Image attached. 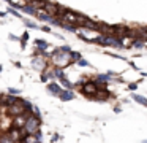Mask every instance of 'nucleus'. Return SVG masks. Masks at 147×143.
Here are the masks:
<instances>
[{"instance_id":"nucleus-12","label":"nucleus","mask_w":147,"mask_h":143,"mask_svg":"<svg viewBox=\"0 0 147 143\" xmlns=\"http://www.w3.org/2000/svg\"><path fill=\"white\" fill-rule=\"evenodd\" d=\"M60 84H62V86H65L67 89H71V88H73V84H71V83L68 81V79L65 78V76H63V78H60Z\"/></svg>"},{"instance_id":"nucleus-21","label":"nucleus","mask_w":147,"mask_h":143,"mask_svg":"<svg viewBox=\"0 0 147 143\" xmlns=\"http://www.w3.org/2000/svg\"><path fill=\"white\" fill-rule=\"evenodd\" d=\"M27 27H33V29H36L38 25H36V24H32V22H27Z\"/></svg>"},{"instance_id":"nucleus-10","label":"nucleus","mask_w":147,"mask_h":143,"mask_svg":"<svg viewBox=\"0 0 147 143\" xmlns=\"http://www.w3.org/2000/svg\"><path fill=\"white\" fill-rule=\"evenodd\" d=\"M0 143H16V142H14V140L10 137V133H8V135H2V137H0Z\"/></svg>"},{"instance_id":"nucleus-17","label":"nucleus","mask_w":147,"mask_h":143,"mask_svg":"<svg viewBox=\"0 0 147 143\" xmlns=\"http://www.w3.org/2000/svg\"><path fill=\"white\" fill-rule=\"evenodd\" d=\"M136 88H138V84H136V83H131V84L128 86V89H130V91H134Z\"/></svg>"},{"instance_id":"nucleus-15","label":"nucleus","mask_w":147,"mask_h":143,"mask_svg":"<svg viewBox=\"0 0 147 143\" xmlns=\"http://www.w3.org/2000/svg\"><path fill=\"white\" fill-rule=\"evenodd\" d=\"M54 75H55V76H57V78H59V79H60V78H63V76H65V73H63V70H62V68H55V72H54Z\"/></svg>"},{"instance_id":"nucleus-1","label":"nucleus","mask_w":147,"mask_h":143,"mask_svg":"<svg viewBox=\"0 0 147 143\" xmlns=\"http://www.w3.org/2000/svg\"><path fill=\"white\" fill-rule=\"evenodd\" d=\"M40 126H41L40 118L36 116V114H30L27 122H26V126H24V130H26L27 133H35L40 130Z\"/></svg>"},{"instance_id":"nucleus-6","label":"nucleus","mask_w":147,"mask_h":143,"mask_svg":"<svg viewBox=\"0 0 147 143\" xmlns=\"http://www.w3.org/2000/svg\"><path fill=\"white\" fill-rule=\"evenodd\" d=\"M32 65H33V68H38V70H41V68H45V65H46V60L45 59H33L32 60Z\"/></svg>"},{"instance_id":"nucleus-9","label":"nucleus","mask_w":147,"mask_h":143,"mask_svg":"<svg viewBox=\"0 0 147 143\" xmlns=\"http://www.w3.org/2000/svg\"><path fill=\"white\" fill-rule=\"evenodd\" d=\"M133 99H134V102H138V103L147 107V99H146V97H142V95H138V94H133Z\"/></svg>"},{"instance_id":"nucleus-16","label":"nucleus","mask_w":147,"mask_h":143,"mask_svg":"<svg viewBox=\"0 0 147 143\" xmlns=\"http://www.w3.org/2000/svg\"><path fill=\"white\" fill-rule=\"evenodd\" d=\"M78 64H79L81 67H89L90 65V64L87 62V60H84V59H79V60H78Z\"/></svg>"},{"instance_id":"nucleus-20","label":"nucleus","mask_w":147,"mask_h":143,"mask_svg":"<svg viewBox=\"0 0 147 143\" xmlns=\"http://www.w3.org/2000/svg\"><path fill=\"white\" fill-rule=\"evenodd\" d=\"M48 79H49V76L46 75V72H45V73L41 75V81H48Z\"/></svg>"},{"instance_id":"nucleus-19","label":"nucleus","mask_w":147,"mask_h":143,"mask_svg":"<svg viewBox=\"0 0 147 143\" xmlns=\"http://www.w3.org/2000/svg\"><path fill=\"white\" fill-rule=\"evenodd\" d=\"M60 51H63V53H71V49H70L68 46H62V48H60Z\"/></svg>"},{"instance_id":"nucleus-2","label":"nucleus","mask_w":147,"mask_h":143,"mask_svg":"<svg viewBox=\"0 0 147 143\" xmlns=\"http://www.w3.org/2000/svg\"><path fill=\"white\" fill-rule=\"evenodd\" d=\"M8 113L11 116H19V114L26 113V108H24V103H22V99H18V102H14L13 105L8 107Z\"/></svg>"},{"instance_id":"nucleus-13","label":"nucleus","mask_w":147,"mask_h":143,"mask_svg":"<svg viewBox=\"0 0 147 143\" xmlns=\"http://www.w3.org/2000/svg\"><path fill=\"white\" fill-rule=\"evenodd\" d=\"M35 44H36V46H41L40 49H46V48H48V43H46L45 40H36Z\"/></svg>"},{"instance_id":"nucleus-18","label":"nucleus","mask_w":147,"mask_h":143,"mask_svg":"<svg viewBox=\"0 0 147 143\" xmlns=\"http://www.w3.org/2000/svg\"><path fill=\"white\" fill-rule=\"evenodd\" d=\"M8 11H10V13H11V14H13V16H18V18H21V14H19V13H16V11H14L13 8H10V10H8Z\"/></svg>"},{"instance_id":"nucleus-4","label":"nucleus","mask_w":147,"mask_h":143,"mask_svg":"<svg viewBox=\"0 0 147 143\" xmlns=\"http://www.w3.org/2000/svg\"><path fill=\"white\" fill-rule=\"evenodd\" d=\"M29 116H30V113H22V114H19V116H14V121H13L14 127H18V129H22V127L26 126Z\"/></svg>"},{"instance_id":"nucleus-11","label":"nucleus","mask_w":147,"mask_h":143,"mask_svg":"<svg viewBox=\"0 0 147 143\" xmlns=\"http://www.w3.org/2000/svg\"><path fill=\"white\" fill-rule=\"evenodd\" d=\"M111 75H112V72H109L108 75H98L96 79H98V83H105V81H108V79L111 78Z\"/></svg>"},{"instance_id":"nucleus-5","label":"nucleus","mask_w":147,"mask_h":143,"mask_svg":"<svg viewBox=\"0 0 147 143\" xmlns=\"http://www.w3.org/2000/svg\"><path fill=\"white\" fill-rule=\"evenodd\" d=\"M43 10L51 16H57V13H59V6L54 5V3H51V2H46V5L43 6Z\"/></svg>"},{"instance_id":"nucleus-7","label":"nucleus","mask_w":147,"mask_h":143,"mask_svg":"<svg viewBox=\"0 0 147 143\" xmlns=\"http://www.w3.org/2000/svg\"><path fill=\"white\" fill-rule=\"evenodd\" d=\"M48 91L52 92V94H55V95H59V94L62 92V89L59 88L57 83H49V84H48Z\"/></svg>"},{"instance_id":"nucleus-14","label":"nucleus","mask_w":147,"mask_h":143,"mask_svg":"<svg viewBox=\"0 0 147 143\" xmlns=\"http://www.w3.org/2000/svg\"><path fill=\"white\" fill-rule=\"evenodd\" d=\"M71 62H74V60H79V59H82V57H81V54L79 53H73V51H71Z\"/></svg>"},{"instance_id":"nucleus-22","label":"nucleus","mask_w":147,"mask_h":143,"mask_svg":"<svg viewBox=\"0 0 147 143\" xmlns=\"http://www.w3.org/2000/svg\"><path fill=\"white\" fill-rule=\"evenodd\" d=\"M142 143H147V140H144V142H142Z\"/></svg>"},{"instance_id":"nucleus-23","label":"nucleus","mask_w":147,"mask_h":143,"mask_svg":"<svg viewBox=\"0 0 147 143\" xmlns=\"http://www.w3.org/2000/svg\"><path fill=\"white\" fill-rule=\"evenodd\" d=\"M0 72H2V65H0Z\"/></svg>"},{"instance_id":"nucleus-8","label":"nucleus","mask_w":147,"mask_h":143,"mask_svg":"<svg viewBox=\"0 0 147 143\" xmlns=\"http://www.w3.org/2000/svg\"><path fill=\"white\" fill-rule=\"evenodd\" d=\"M59 97H60L63 102H67V100H71V99H73V92H71L70 89H68V91H62L60 94H59Z\"/></svg>"},{"instance_id":"nucleus-3","label":"nucleus","mask_w":147,"mask_h":143,"mask_svg":"<svg viewBox=\"0 0 147 143\" xmlns=\"http://www.w3.org/2000/svg\"><path fill=\"white\" fill-rule=\"evenodd\" d=\"M81 92H82L84 95H96V92H98V88H96V83H86L84 84V88L81 89Z\"/></svg>"}]
</instances>
